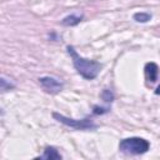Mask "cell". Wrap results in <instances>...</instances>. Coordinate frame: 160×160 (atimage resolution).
Returning a JSON list of instances; mask_svg holds the SVG:
<instances>
[{
    "instance_id": "6da1fadb",
    "label": "cell",
    "mask_w": 160,
    "mask_h": 160,
    "mask_svg": "<svg viewBox=\"0 0 160 160\" xmlns=\"http://www.w3.org/2000/svg\"><path fill=\"white\" fill-rule=\"evenodd\" d=\"M66 51L71 58V61H72V65H74L75 70L78 71V74L81 78H84L85 80H94L100 74V71L102 69L101 62L80 56L72 45H68Z\"/></svg>"
},
{
    "instance_id": "7a4b0ae2",
    "label": "cell",
    "mask_w": 160,
    "mask_h": 160,
    "mask_svg": "<svg viewBox=\"0 0 160 160\" xmlns=\"http://www.w3.org/2000/svg\"><path fill=\"white\" fill-rule=\"evenodd\" d=\"M51 115L58 122H60V124H62V125H65L72 130L92 131V130H96L99 128V125L90 116H86L84 119H72V118H68V116H65L60 112H56V111H54Z\"/></svg>"
},
{
    "instance_id": "3957f363",
    "label": "cell",
    "mask_w": 160,
    "mask_h": 160,
    "mask_svg": "<svg viewBox=\"0 0 160 160\" xmlns=\"http://www.w3.org/2000/svg\"><path fill=\"white\" fill-rule=\"evenodd\" d=\"M150 150V142L140 136H131L120 140L119 151L125 155H142Z\"/></svg>"
},
{
    "instance_id": "277c9868",
    "label": "cell",
    "mask_w": 160,
    "mask_h": 160,
    "mask_svg": "<svg viewBox=\"0 0 160 160\" xmlns=\"http://www.w3.org/2000/svg\"><path fill=\"white\" fill-rule=\"evenodd\" d=\"M39 84L45 92L51 94V95L59 94L64 89V82L60 79L54 78V76H49V75L39 78Z\"/></svg>"
},
{
    "instance_id": "5b68a950",
    "label": "cell",
    "mask_w": 160,
    "mask_h": 160,
    "mask_svg": "<svg viewBox=\"0 0 160 160\" xmlns=\"http://www.w3.org/2000/svg\"><path fill=\"white\" fill-rule=\"evenodd\" d=\"M144 74H145V79L148 82L152 84L158 80V76H159V66L156 62L154 61H149L145 64L144 66Z\"/></svg>"
},
{
    "instance_id": "8992f818",
    "label": "cell",
    "mask_w": 160,
    "mask_h": 160,
    "mask_svg": "<svg viewBox=\"0 0 160 160\" xmlns=\"http://www.w3.org/2000/svg\"><path fill=\"white\" fill-rule=\"evenodd\" d=\"M36 159H41V160H61L62 156L61 154L58 151V149L55 146L48 145L44 149V152L39 156H36Z\"/></svg>"
},
{
    "instance_id": "52a82bcc",
    "label": "cell",
    "mask_w": 160,
    "mask_h": 160,
    "mask_svg": "<svg viewBox=\"0 0 160 160\" xmlns=\"http://www.w3.org/2000/svg\"><path fill=\"white\" fill-rule=\"evenodd\" d=\"M82 19H84L82 14H70V15H66L65 18H62L60 24L62 26L71 28V26H76L78 24H80L82 21Z\"/></svg>"
},
{
    "instance_id": "ba28073f",
    "label": "cell",
    "mask_w": 160,
    "mask_h": 160,
    "mask_svg": "<svg viewBox=\"0 0 160 160\" xmlns=\"http://www.w3.org/2000/svg\"><path fill=\"white\" fill-rule=\"evenodd\" d=\"M151 19H152V15L148 11H138V12L132 14V20L136 22L145 24V22H149Z\"/></svg>"
},
{
    "instance_id": "9c48e42d",
    "label": "cell",
    "mask_w": 160,
    "mask_h": 160,
    "mask_svg": "<svg viewBox=\"0 0 160 160\" xmlns=\"http://www.w3.org/2000/svg\"><path fill=\"white\" fill-rule=\"evenodd\" d=\"M100 96H101V99H102V101L106 104V105H111V102L114 101V99H115V95H114V92L110 90V89H102V91H101V94H100Z\"/></svg>"
},
{
    "instance_id": "30bf717a",
    "label": "cell",
    "mask_w": 160,
    "mask_h": 160,
    "mask_svg": "<svg viewBox=\"0 0 160 160\" xmlns=\"http://www.w3.org/2000/svg\"><path fill=\"white\" fill-rule=\"evenodd\" d=\"M16 88V85L11 81H8L4 76L0 79V89L2 92H6V91H10V90H14Z\"/></svg>"
},
{
    "instance_id": "8fae6325",
    "label": "cell",
    "mask_w": 160,
    "mask_h": 160,
    "mask_svg": "<svg viewBox=\"0 0 160 160\" xmlns=\"http://www.w3.org/2000/svg\"><path fill=\"white\" fill-rule=\"evenodd\" d=\"M110 110H111L110 105H106V106L94 105V106H92V114H94V115H105V114L110 112Z\"/></svg>"
},
{
    "instance_id": "7c38bea8",
    "label": "cell",
    "mask_w": 160,
    "mask_h": 160,
    "mask_svg": "<svg viewBox=\"0 0 160 160\" xmlns=\"http://www.w3.org/2000/svg\"><path fill=\"white\" fill-rule=\"evenodd\" d=\"M48 38H49V40H51V41H59V40H60V36H59L56 32H54V31L49 32V34H48Z\"/></svg>"
},
{
    "instance_id": "4fadbf2b",
    "label": "cell",
    "mask_w": 160,
    "mask_h": 160,
    "mask_svg": "<svg viewBox=\"0 0 160 160\" xmlns=\"http://www.w3.org/2000/svg\"><path fill=\"white\" fill-rule=\"evenodd\" d=\"M154 92H155V95H160V84L158 85V88L155 89V91H154Z\"/></svg>"
}]
</instances>
